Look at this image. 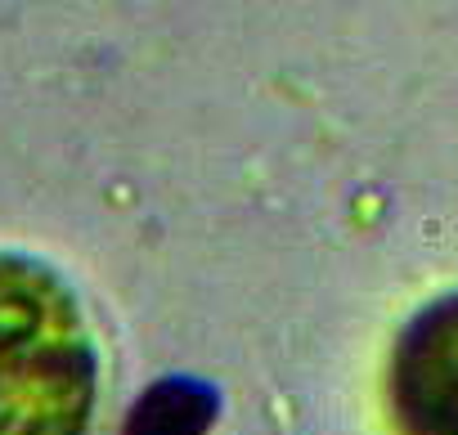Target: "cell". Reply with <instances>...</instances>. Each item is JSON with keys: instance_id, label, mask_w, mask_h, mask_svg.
<instances>
[{"instance_id": "cell-1", "label": "cell", "mask_w": 458, "mask_h": 435, "mask_svg": "<svg viewBox=\"0 0 458 435\" xmlns=\"http://www.w3.org/2000/svg\"><path fill=\"white\" fill-rule=\"evenodd\" d=\"M95 381V341L64 279L0 256V435H86Z\"/></svg>"}, {"instance_id": "cell-2", "label": "cell", "mask_w": 458, "mask_h": 435, "mask_svg": "<svg viewBox=\"0 0 458 435\" xmlns=\"http://www.w3.org/2000/svg\"><path fill=\"white\" fill-rule=\"evenodd\" d=\"M391 404L409 435H458V297L427 305L391 359Z\"/></svg>"}, {"instance_id": "cell-3", "label": "cell", "mask_w": 458, "mask_h": 435, "mask_svg": "<svg viewBox=\"0 0 458 435\" xmlns=\"http://www.w3.org/2000/svg\"><path fill=\"white\" fill-rule=\"evenodd\" d=\"M211 390L198 381H157L126 422V435H207Z\"/></svg>"}]
</instances>
